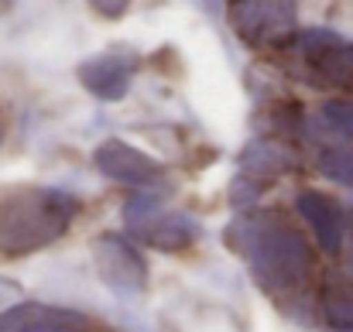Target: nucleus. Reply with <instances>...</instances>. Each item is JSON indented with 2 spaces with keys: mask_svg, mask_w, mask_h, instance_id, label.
Returning a JSON list of instances; mask_svg holds the SVG:
<instances>
[{
  "mask_svg": "<svg viewBox=\"0 0 353 332\" xmlns=\"http://www.w3.org/2000/svg\"><path fill=\"white\" fill-rule=\"evenodd\" d=\"M230 247L247 260L254 281L271 295H292L309 281L312 250L305 236L278 213L236 220L230 226Z\"/></svg>",
  "mask_w": 353,
  "mask_h": 332,
  "instance_id": "nucleus-1",
  "label": "nucleus"
},
{
  "mask_svg": "<svg viewBox=\"0 0 353 332\" xmlns=\"http://www.w3.org/2000/svg\"><path fill=\"white\" fill-rule=\"evenodd\" d=\"M79 203L62 189H24L0 203V253L24 257L55 243L76 220Z\"/></svg>",
  "mask_w": 353,
  "mask_h": 332,
  "instance_id": "nucleus-2",
  "label": "nucleus"
},
{
  "mask_svg": "<svg viewBox=\"0 0 353 332\" xmlns=\"http://www.w3.org/2000/svg\"><path fill=\"white\" fill-rule=\"evenodd\" d=\"M123 220L137 240H144L148 247H158V250H185L199 236V226L192 216L168 209L151 189H144L141 196H134L123 206Z\"/></svg>",
  "mask_w": 353,
  "mask_h": 332,
  "instance_id": "nucleus-3",
  "label": "nucleus"
},
{
  "mask_svg": "<svg viewBox=\"0 0 353 332\" xmlns=\"http://www.w3.org/2000/svg\"><path fill=\"white\" fill-rule=\"evenodd\" d=\"M230 21L247 45L271 48L295 34V0H234Z\"/></svg>",
  "mask_w": 353,
  "mask_h": 332,
  "instance_id": "nucleus-4",
  "label": "nucleus"
},
{
  "mask_svg": "<svg viewBox=\"0 0 353 332\" xmlns=\"http://www.w3.org/2000/svg\"><path fill=\"white\" fill-rule=\"evenodd\" d=\"M93 260L100 271V281L117 295V298H137L148 288V264L117 233H107L93 243Z\"/></svg>",
  "mask_w": 353,
  "mask_h": 332,
  "instance_id": "nucleus-5",
  "label": "nucleus"
},
{
  "mask_svg": "<svg viewBox=\"0 0 353 332\" xmlns=\"http://www.w3.org/2000/svg\"><path fill=\"white\" fill-rule=\"evenodd\" d=\"M93 165L107 178H114L120 185H130V189H154V185H161V165L154 158H148L144 151H137L134 144H123L117 137L103 141L93 151Z\"/></svg>",
  "mask_w": 353,
  "mask_h": 332,
  "instance_id": "nucleus-6",
  "label": "nucleus"
},
{
  "mask_svg": "<svg viewBox=\"0 0 353 332\" xmlns=\"http://www.w3.org/2000/svg\"><path fill=\"white\" fill-rule=\"evenodd\" d=\"M0 332H86V319L59 305L14 302L10 309L0 312Z\"/></svg>",
  "mask_w": 353,
  "mask_h": 332,
  "instance_id": "nucleus-7",
  "label": "nucleus"
},
{
  "mask_svg": "<svg viewBox=\"0 0 353 332\" xmlns=\"http://www.w3.org/2000/svg\"><path fill=\"white\" fill-rule=\"evenodd\" d=\"M305 52L312 55L316 76L333 86V90H350L353 93V45L340 41L330 31H309L305 34Z\"/></svg>",
  "mask_w": 353,
  "mask_h": 332,
  "instance_id": "nucleus-8",
  "label": "nucleus"
},
{
  "mask_svg": "<svg viewBox=\"0 0 353 332\" xmlns=\"http://www.w3.org/2000/svg\"><path fill=\"white\" fill-rule=\"evenodd\" d=\"M134 69H137L134 55H97V59H86V62L79 65V83H83L93 96L114 103V100H123V96H127Z\"/></svg>",
  "mask_w": 353,
  "mask_h": 332,
  "instance_id": "nucleus-9",
  "label": "nucleus"
},
{
  "mask_svg": "<svg viewBox=\"0 0 353 332\" xmlns=\"http://www.w3.org/2000/svg\"><path fill=\"white\" fill-rule=\"evenodd\" d=\"M299 216L309 222V229L316 233L319 247L326 253H340L343 250V233H347V220H343V209L323 196V192H302L299 203H295Z\"/></svg>",
  "mask_w": 353,
  "mask_h": 332,
  "instance_id": "nucleus-10",
  "label": "nucleus"
},
{
  "mask_svg": "<svg viewBox=\"0 0 353 332\" xmlns=\"http://www.w3.org/2000/svg\"><path fill=\"white\" fill-rule=\"evenodd\" d=\"M295 151L292 147H285V144H278V141H254L247 151H243V158H240V168L247 172V175H281V172H292L295 168Z\"/></svg>",
  "mask_w": 353,
  "mask_h": 332,
  "instance_id": "nucleus-11",
  "label": "nucleus"
},
{
  "mask_svg": "<svg viewBox=\"0 0 353 332\" xmlns=\"http://www.w3.org/2000/svg\"><path fill=\"white\" fill-rule=\"evenodd\" d=\"M323 315L333 329H347L353 326V281L350 278H326L323 284Z\"/></svg>",
  "mask_w": 353,
  "mask_h": 332,
  "instance_id": "nucleus-12",
  "label": "nucleus"
},
{
  "mask_svg": "<svg viewBox=\"0 0 353 332\" xmlns=\"http://www.w3.org/2000/svg\"><path fill=\"white\" fill-rule=\"evenodd\" d=\"M319 168H323V175H330L333 182L353 189V151H343V147H340V151H323Z\"/></svg>",
  "mask_w": 353,
  "mask_h": 332,
  "instance_id": "nucleus-13",
  "label": "nucleus"
},
{
  "mask_svg": "<svg viewBox=\"0 0 353 332\" xmlns=\"http://www.w3.org/2000/svg\"><path fill=\"white\" fill-rule=\"evenodd\" d=\"M323 120L343 134V137H353V96H343V100H330L323 107Z\"/></svg>",
  "mask_w": 353,
  "mask_h": 332,
  "instance_id": "nucleus-14",
  "label": "nucleus"
},
{
  "mask_svg": "<svg viewBox=\"0 0 353 332\" xmlns=\"http://www.w3.org/2000/svg\"><path fill=\"white\" fill-rule=\"evenodd\" d=\"M17 298H21V284H14V281L0 278V312H3V309H10Z\"/></svg>",
  "mask_w": 353,
  "mask_h": 332,
  "instance_id": "nucleus-15",
  "label": "nucleus"
},
{
  "mask_svg": "<svg viewBox=\"0 0 353 332\" xmlns=\"http://www.w3.org/2000/svg\"><path fill=\"white\" fill-rule=\"evenodd\" d=\"M100 14H107V17H120L123 10H127V0H90Z\"/></svg>",
  "mask_w": 353,
  "mask_h": 332,
  "instance_id": "nucleus-16",
  "label": "nucleus"
},
{
  "mask_svg": "<svg viewBox=\"0 0 353 332\" xmlns=\"http://www.w3.org/2000/svg\"><path fill=\"white\" fill-rule=\"evenodd\" d=\"M0 141H3V116H0Z\"/></svg>",
  "mask_w": 353,
  "mask_h": 332,
  "instance_id": "nucleus-17",
  "label": "nucleus"
},
{
  "mask_svg": "<svg viewBox=\"0 0 353 332\" xmlns=\"http://www.w3.org/2000/svg\"><path fill=\"white\" fill-rule=\"evenodd\" d=\"M340 332H353V326H347V329H340Z\"/></svg>",
  "mask_w": 353,
  "mask_h": 332,
  "instance_id": "nucleus-18",
  "label": "nucleus"
}]
</instances>
